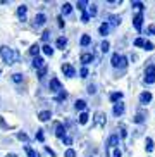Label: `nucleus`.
Listing matches in <instances>:
<instances>
[{
  "label": "nucleus",
  "mask_w": 155,
  "mask_h": 157,
  "mask_svg": "<svg viewBox=\"0 0 155 157\" xmlns=\"http://www.w3.org/2000/svg\"><path fill=\"white\" fill-rule=\"evenodd\" d=\"M0 57H2V60H4L5 64H16L19 60V52L16 50V48H10V47L7 45H2L0 47Z\"/></svg>",
  "instance_id": "1"
},
{
  "label": "nucleus",
  "mask_w": 155,
  "mask_h": 157,
  "mask_svg": "<svg viewBox=\"0 0 155 157\" xmlns=\"http://www.w3.org/2000/svg\"><path fill=\"white\" fill-rule=\"evenodd\" d=\"M110 64H112V67H115V69H124V67L128 66V59L124 56H119V54H112Z\"/></svg>",
  "instance_id": "2"
},
{
  "label": "nucleus",
  "mask_w": 155,
  "mask_h": 157,
  "mask_svg": "<svg viewBox=\"0 0 155 157\" xmlns=\"http://www.w3.org/2000/svg\"><path fill=\"white\" fill-rule=\"evenodd\" d=\"M143 83H145V85H152V83H155V66H153V64H148V66H146Z\"/></svg>",
  "instance_id": "3"
},
{
  "label": "nucleus",
  "mask_w": 155,
  "mask_h": 157,
  "mask_svg": "<svg viewBox=\"0 0 155 157\" xmlns=\"http://www.w3.org/2000/svg\"><path fill=\"white\" fill-rule=\"evenodd\" d=\"M93 121H95L96 126H100V128H105V124H107V116H105V112L102 111H96L95 116H93Z\"/></svg>",
  "instance_id": "4"
},
{
  "label": "nucleus",
  "mask_w": 155,
  "mask_h": 157,
  "mask_svg": "<svg viewBox=\"0 0 155 157\" xmlns=\"http://www.w3.org/2000/svg\"><path fill=\"white\" fill-rule=\"evenodd\" d=\"M117 145H119V136H117V135H110L109 142H107V147H105V154L109 155V154H110V148H119Z\"/></svg>",
  "instance_id": "5"
},
{
  "label": "nucleus",
  "mask_w": 155,
  "mask_h": 157,
  "mask_svg": "<svg viewBox=\"0 0 155 157\" xmlns=\"http://www.w3.org/2000/svg\"><path fill=\"white\" fill-rule=\"evenodd\" d=\"M60 69H62L64 76H67V78H74V76H76V69H74V67H73L71 64H67V62L60 66Z\"/></svg>",
  "instance_id": "6"
},
{
  "label": "nucleus",
  "mask_w": 155,
  "mask_h": 157,
  "mask_svg": "<svg viewBox=\"0 0 155 157\" xmlns=\"http://www.w3.org/2000/svg\"><path fill=\"white\" fill-rule=\"evenodd\" d=\"M133 26L136 31H142V26H143V12H138L134 17H133Z\"/></svg>",
  "instance_id": "7"
},
{
  "label": "nucleus",
  "mask_w": 155,
  "mask_h": 157,
  "mask_svg": "<svg viewBox=\"0 0 155 157\" xmlns=\"http://www.w3.org/2000/svg\"><path fill=\"white\" fill-rule=\"evenodd\" d=\"M48 88H50V92L59 93L60 90H62V85H60V81H59L57 78H52V79H50V85H48Z\"/></svg>",
  "instance_id": "8"
},
{
  "label": "nucleus",
  "mask_w": 155,
  "mask_h": 157,
  "mask_svg": "<svg viewBox=\"0 0 155 157\" xmlns=\"http://www.w3.org/2000/svg\"><path fill=\"white\" fill-rule=\"evenodd\" d=\"M47 23V16L45 14H36L35 16V21H33V24H35V26H36V28H40V26H43V24Z\"/></svg>",
  "instance_id": "9"
},
{
  "label": "nucleus",
  "mask_w": 155,
  "mask_h": 157,
  "mask_svg": "<svg viewBox=\"0 0 155 157\" xmlns=\"http://www.w3.org/2000/svg\"><path fill=\"white\" fill-rule=\"evenodd\" d=\"M124 111H126V107H124L123 102H117V104H114V109H112V112H114V116H123Z\"/></svg>",
  "instance_id": "10"
},
{
  "label": "nucleus",
  "mask_w": 155,
  "mask_h": 157,
  "mask_svg": "<svg viewBox=\"0 0 155 157\" xmlns=\"http://www.w3.org/2000/svg\"><path fill=\"white\" fill-rule=\"evenodd\" d=\"M17 17H19V21H26V17H28V7L26 5H19L17 7Z\"/></svg>",
  "instance_id": "11"
},
{
  "label": "nucleus",
  "mask_w": 155,
  "mask_h": 157,
  "mask_svg": "<svg viewBox=\"0 0 155 157\" xmlns=\"http://www.w3.org/2000/svg\"><path fill=\"white\" fill-rule=\"evenodd\" d=\"M93 59H95V56H93L91 52H85V54H81V57H79V60H81L85 66H88Z\"/></svg>",
  "instance_id": "12"
},
{
  "label": "nucleus",
  "mask_w": 155,
  "mask_h": 157,
  "mask_svg": "<svg viewBox=\"0 0 155 157\" xmlns=\"http://www.w3.org/2000/svg\"><path fill=\"white\" fill-rule=\"evenodd\" d=\"M55 136L57 138H64L66 136V128L62 123H57V126H55Z\"/></svg>",
  "instance_id": "13"
},
{
  "label": "nucleus",
  "mask_w": 155,
  "mask_h": 157,
  "mask_svg": "<svg viewBox=\"0 0 155 157\" xmlns=\"http://www.w3.org/2000/svg\"><path fill=\"white\" fill-rule=\"evenodd\" d=\"M45 60L41 59V57H35V59H33V67H35V69H43V67H45Z\"/></svg>",
  "instance_id": "14"
},
{
  "label": "nucleus",
  "mask_w": 155,
  "mask_h": 157,
  "mask_svg": "<svg viewBox=\"0 0 155 157\" xmlns=\"http://www.w3.org/2000/svg\"><path fill=\"white\" fill-rule=\"evenodd\" d=\"M150 100H152V93H150V92H143V93H140V104L146 105V104H148Z\"/></svg>",
  "instance_id": "15"
},
{
  "label": "nucleus",
  "mask_w": 155,
  "mask_h": 157,
  "mask_svg": "<svg viewBox=\"0 0 155 157\" xmlns=\"http://www.w3.org/2000/svg\"><path fill=\"white\" fill-rule=\"evenodd\" d=\"M52 117V112L50 111H41L40 114H38V119L41 121V123H47V121H50Z\"/></svg>",
  "instance_id": "16"
},
{
  "label": "nucleus",
  "mask_w": 155,
  "mask_h": 157,
  "mask_svg": "<svg viewBox=\"0 0 155 157\" xmlns=\"http://www.w3.org/2000/svg\"><path fill=\"white\" fill-rule=\"evenodd\" d=\"M110 102L112 104H117V102L123 100V92H114V93H110Z\"/></svg>",
  "instance_id": "17"
},
{
  "label": "nucleus",
  "mask_w": 155,
  "mask_h": 157,
  "mask_svg": "<svg viewBox=\"0 0 155 157\" xmlns=\"http://www.w3.org/2000/svg\"><path fill=\"white\" fill-rule=\"evenodd\" d=\"M109 31H110V24L109 23H102L100 28H98V33H100L102 36H105V35H109Z\"/></svg>",
  "instance_id": "18"
},
{
  "label": "nucleus",
  "mask_w": 155,
  "mask_h": 157,
  "mask_svg": "<svg viewBox=\"0 0 155 157\" xmlns=\"http://www.w3.org/2000/svg\"><path fill=\"white\" fill-rule=\"evenodd\" d=\"M40 47H38V43H33L31 47H29V56H33V59L35 57H38V54H40Z\"/></svg>",
  "instance_id": "19"
},
{
  "label": "nucleus",
  "mask_w": 155,
  "mask_h": 157,
  "mask_svg": "<svg viewBox=\"0 0 155 157\" xmlns=\"http://www.w3.org/2000/svg\"><path fill=\"white\" fill-rule=\"evenodd\" d=\"M60 12H62V16H69L71 12H73V5L69 4V2H66V4L62 5V9H60Z\"/></svg>",
  "instance_id": "20"
},
{
  "label": "nucleus",
  "mask_w": 155,
  "mask_h": 157,
  "mask_svg": "<svg viewBox=\"0 0 155 157\" xmlns=\"http://www.w3.org/2000/svg\"><path fill=\"white\" fill-rule=\"evenodd\" d=\"M96 14H98V7H96L95 4L88 5V16H90V17H95Z\"/></svg>",
  "instance_id": "21"
},
{
  "label": "nucleus",
  "mask_w": 155,
  "mask_h": 157,
  "mask_svg": "<svg viewBox=\"0 0 155 157\" xmlns=\"http://www.w3.org/2000/svg\"><path fill=\"white\" fill-rule=\"evenodd\" d=\"M145 148H146V152H153V148H155V145H153V140L148 136V138L145 140Z\"/></svg>",
  "instance_id": "22"
},
{
  "label": "nucleus",
  "mask_w": 155,
  "mask_h": 157,
  "mask_svg": "<svg viewBox=\"0 0 155 157\" xmlns=\"http://www.w3.org/2000/svg\"><path fill=\"white\" fill-rule=\"evenodd\" d=\"M24 152L28 154V157H40L36 150H33V148L29 147V145H24Z\"/></svg>",
  "instance_id": "23"
},
{
  "label": "nucleus",
  "mask_w": 155,
  "mask_h": 157,
  "mask_svg": "<svg viewBox=\"0 0 155 157\" xmlns=\"http://www.w3.org/2000/svg\"><path fill=\"white\" fill-rule=\"evenodd\" d=\"M74 107H76V111H86V102L85 100H78L76 104H74Z\"/></svg>",
  "instance_id": "24"
},
{
  "label": "nucleus",
  "mask_w": 155,
  "mask_h": 157,
  "mask_svg": "<svg viewBox=\"0 0 155 157\" xmlns=\"http://www.w3.org/2000/svg\"><path fill=\"white\" fill-rule=\"evenodd\" d=\"M41 50H43V54H45V56H54V48H52L50 45H48V43H45V45L41 47Z\"/></svg>",
  "instance_id": "25"
},
{
  "label": "nucleus",
  "mask_w": 155,
  "mask_h": 157,
  "mask_svg": "<svg viewBox=\"0 0 155 157\" xmlns=\"http://www.w3.org/2000/svg\"><path fill=\"white\" fill-rule=\"evenodd\" d=\"M88 119H90V114H88L86 111L79 114V124H86V123H88Z\"/></svg>",
  "instance_id": "26"
},
{
  "label": "nucleus",
  "mask_w": 155,
  "mask_h": 157,
  "mask_svg": "<svg viewBox=\"0 0 155 157\" xmlns=\"http://www.w3.org/2000/svg\"><path fill=\"white\" fill-rule=\"evenodd\" d=\"M66 45H67V38H66V36L57 38V48H62V50H64Z\"/></svg>",
  "instance_id": "27"
},
{
  "label": "nucleus",
  "mask_w": 155,
  "mask_h": 157,
  "mask_svg": "<svg viewBox=\"0 0 155 157\" xmlns=\"http://www.w3.org/2000/svg\"><path fill=\"white\" fill-rule=\"evenodd\" d=\"M79 43H81V47H88V45L91 43L90 35H83V36H81V42H79Z\"/></svg>",
  "instance_id": "28"
},
{
  "label": "nucleus",
  "mask_w": 155,
  "mask_h": 157,
  "mask_svg": "<svg viewBox=\"0 0 155 157\" xmlns=\"http://www.w3.org/2000/svg\"><path fill=\"white\" fill-rule=\"evenodd\" d=\"M133 121H134L136 124H142V123H145V116H143L142 112H138V114L133 117Z\"/></svg>",
  "instance_id": "29"
},
{
  "label": "nucleus",
  "mask_w": 155,
  "mask_h": 157,
  "mask_svg": "<svg viewBox=\"0 0 155 157\" xmlns=\"http://www.w3.org/2000/svg\"><path fill=\"white\" fill-rule=\"evenodd\" d=\"M109 19H110V24L112 26H119L121 24V17L119 16H109Z\"/></svg>",
  "instance_id": "30"
},
{
  "label": "nucleus",
  "mask_w": 155,
  "mask_h": 157,
  "mask_svg": "<svg viewBox=\"0 0 155 157\" xmlns=\"http://www.w3.org/2000/svg\"><path fill=\"white\" fill-rule=\"evenodd\" d=\"M67 98V92H64V90H60L59 92V95L55 97V102H62V100H66Z\"/></svg>",
  "instance_id": "31"
},
{
  "label": "nucleus",
  "mask_w": 155,
  "mask_h": 157,
  "mask_svg": "<svg viewBox=\"0 0 155 157\" xmlns=\"http://www.w3.org/2000/svg\"><path fill=\"white\" fill-rule=\"evenodd\" d=\"M35 138L38 140V142H45V135H43V129H36V135H35Z\"/></svg>",
  "instance_id": "32"
},
{
  "label": "nucleus",
  "mask_w": 155,
  "mask_h": 157,
  "mask_svg": "<svg viewBox=\"0 0 155 157\" xmlns=\"http://www.w3.org/2000/svg\"><path fill=\"white\" fill-rule=\"evenodd\" d=\"M10 78H12V81H14V83H21V81H23V74L14 73L12 76H10Z\"/></svg>",
  "instance_id": "33"
},
{
  "label": "nucleus",
  "mask_w": 155,
  "mask_h": 157,
  "mask_svg": "<svg viewBox=\"0 0 155 157\" xmlns=\"http://www.w3.org/2000/svg\"><path fill=\"white\" fill-rule=\"evenodd\" d=\"M143 48H145L146 52H152V50L155 48V45H153L152 42H146V40H145V43H143Z\"/></svg>",
  "instance_id": "34"
},
{
  "label": "nucleus",
  "mask_w": 155,
  "mask_h": 157,
  "mask_svg": "<svg viewBox=\"0 0 155 157\" xmlns=\"http://www.w3.org/2000/svg\"><path fill=\"white\" fill-rule=\"evenodd\" d=\"M100 48H102V52H109V48H110V43L107 42V40H104V42H102V45H100Z\"/></svg>",
  "instance_id": "35"
},
{
  "label": "nucleus",
  "mask_w": 155,
  "mask_h": 157,
  "mask_svg": "<svg viewBox=\"0 0 155 157\" xmlns=\"http://www.w3.org/2000/svg\"><path fill=\"white\" fill-rule=\"evenodd\" d=\"M133 7H136V9H140V12H143V9H145V4L143 2H131Z\"/></svg>",
  "instance_id": "36"
},
{
  "label": "nucleus",
  "mask_w": 155,
  "mask_h": 157,
  "mask_svg": "<svg viewBox=\"0 0 155 157\" xmlns=\"http://www.w3.org/2000/svg\"><path fill=\"white\" fill-rule=\"evenodd\" d=\"M86 5H88V2H86V0H79V2H78V9L85 12V9H86Z\"/></svg>",
  "instance_id": "37"
},
{
  "label": "nucleus",
  "mask_w": 155,
  "mask_h": 157,
  "mask_svg": "<svg viewBox=\"0 0 155 157\" xmlns=\"http://www.w3.org/2000/svg\"><path fill=\"white\" fill-rule=\"evenodd\" d=\"M48 38H50V31H48V29H45V31L41 33V40H43V42H48Z\"/></svg>",
  "instance_id": "38"
},
{
  "label": "nucleus",
  "mask_w": 155,
  "mask_h": 157,
  "mask_svg": "<svg viewBox=\"0 0 155 157\" xmlns=\"http://www.w3.org/2000/svg\"><path fill=\"white\" fill-rule=\"evenodd\" d=\"M64 157H76V150H74V148H67Z\"/></svg>",
  "instance_id": "39"
},
{
  "label": "nucleus",
  "mask_w": 155,
  "mask_h": 157,
  "mask_svg": "<svg viewBox=\"0 0 155 157\" xmlns=\"http://www.w3.org/2000/svg\"><path fill=\"white\" fill-rule=\"evenodd\" d=\"M62 142H64L66 145H73V138H71V136H67V135H66L64 138H62Z\"/></svg>",
  "instance_id": "40"
},
{
  "label": "nucleus",
  "mask_w": 155,
  "mask_h": 157,
  "mask_svg": "<svg viewBox=\"0 0 155 157\" xmlns=\"http://www.w3.org/2000/svg\"><path fill=\"white\" fill-rule=\"evenodd\" d=\"M143 43H145L143 38H136V40H134V47H143Z\"/></svg>",
  "instance_id": "41"
},
{
  "label": "nucleus",
  "mask_w": 155,
  "mask_h": 157,
  "mask_svg": "<svg viewBox=\"0 0 155 157\" xmlns=\"http://www.w3.org/2000/svg\"><path fill=\"white\" fill-rule=\"evenodd\" d=\"M146 33H148V35H155V24H150V26L146 28Z\"/></svg>",
  "instance_id": "42"
},
{
  "label": "nucleus",
  "mask_w": 155,
  "mask_h": 157,
  "mask_svg": "<svg viewBox=\"0 0 155 157\" xmlns=\"http://www.w3.org/2000/svg\"><path fill=\"white\" fill-rule=\"evenodd\" d=\"M17 138H19V140H23V142H28V140H29L26 133H17Z\"/></svg>",
  "instance_id": "43"
},
{
  "label": "nucleus",
  "mask_w": 155,
  "mask_h": 157,
  "mask_svg": "<svg viewBox=\"0 0 155 157\" xmlns=\"http://www.w3.org/2000/svg\"><path fill=\"white\" fill-rule=\"evenodd\" d=\"M45 74H47V66H45V67H43V69H40V71H38V78H43V76H45Z\"/></svg>",
  "instance_id": "44"
},
{
  "label": "nucleus",
  "mask_w": 155,
  "mask_h": 157,
  "mask_svg": "<svg viewBox=\"0 0 155 157\" xmlns=\"http://www.w3.org/2000/svg\"><path fill=\"white\" fill-rule=\"evenodd\" d=\"M112 157H123V152H121L119 148H114V152H112Z\"/></svg>",
  "instance_id": "45"
},
{
  "label": "nucleus",
  "mask_w": 155,
  "mask_h": 157,
  "mask_svg": "<svg viewBox=\"0 0 155 157\" xmlns=\"http://www.w3.org/2000/svg\"><path fill=\"white\" fill-rule=\"evenodd\" d=\"M81 21H83V23H88V21H90V16H88V12H83Z\"/></svg>",
  "instance_id": "46"
},
{
  "label": "nucleus",
  "mask_w": 155,
  "mask_h": 157,
  "mask_svg": "<svg viewBox=\"0 0 155 157\" xmlns=\"http://www.w3.org/2000/svg\"><path fill=\"white\" fill-rule=\"evenodd\" d=\"M79 74H81V78H86V76H88V69H86V67H81Z\"/></svg>",
  "instance_id": "47"
},
{
  "label": "nucleus",
  "mask_w": 155,
  "mask_h": 157,
  "mask_svg": "<svg viewBox=\"0 0 155 157\" xmlns=\"http://www.w3.org/2000/svg\"><path fill=\"white\" fill-rule=\"evenodd\" d=\"M95 92H96V90H95V85H90V86H88V93H90V95H93Z\"/></svg>",
  "instance_id": "48"
},
{
  "label": "nucleus",
  "mask_w": 155,
  "mask_h": 157,
  "mask_svg": "<svg viewBox=\"0 0 155 157\" xmlns=\"http://www.w3.org/2000/svg\"><path fill=\"white\" fill-rule=\"evenodd\" d=\"M119 128H121V136L124 138V136H126V126H124V124H121Z\"/></svg>",
  "instance_id": "49"
},
{
  "label": "nucleus",
  "mask_w": 155,
  "mask_h": 157,
  "mask_svg": "<svg viewBox=\"0 0 155 157\" xmlns=\"http://www.w3.org/2000/svg\"><path fill=\"white\" fill-rule=\"evenodd\" d=\"M45 152H47V154H50L52 157H55V152H54V150H52L50 147H45Z\"/></svg>",
  "instance_id": "50"
},
{
  "label": "nucleus",
  "mask_w": 155,
  "mask_h": 157,
  "mask_svg": "<svg viewBox=\"0 0 155 157\" xmlns=\"http://www.w3.org/2000/svg\"><path fill=\"white\" fill-rule=\"evenodd\" d=\"M57 21H59V26H60V28H62V26H64V21H62V17H59V19H57Z\"/></svg>",
  "instance_id": "51"
},
{
  "label": "nucleus",
  "mask_w": 155,
  "mask_h": 157,
  "mask_svg": "<svg viewBox=\"0 0 155 157\" xmlns=\"http://www.w3.org/2000/svg\"><path fill=\"white\" fill-rule=\"evenodd\" d=\"M7 157H16V155H14V154H7Z\"/></svg>",
  "instance_id": "52"
}]
</instances>
